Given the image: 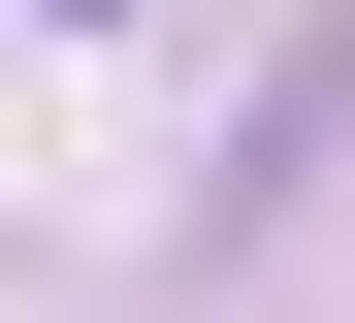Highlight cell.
<instances>
[{"label": "cell", "mask_w": 355, "mask_h": 323, "mask_svg": "<svg viewBox=\"0 0 355 323\" xmlns=\"http://www.w3.org/2000/svg\"><path fill=\"white\" fill-rule=\"evenodd\" d=\"M97 33H130V0H97Z\"/></svg>", "instance_id": "6da1fadb"}]
</instances>
